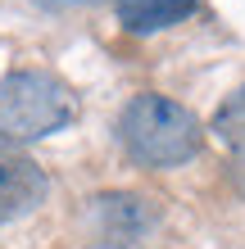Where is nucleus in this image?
I'll return each instance as SVG.
<instances>
[{
    "mask_svg": "<svg viewBox=\"0 0 245 249\" xmlns=\"http://www.w3.org/2000/svg\"><path fill=\"white\" fill-rule=\"evenodd\" d=\"M77 118L73 91L55 77V72L19 68L0 77V136L5 141H41Z\"/></svg>",
    "mask_w": 245,
    "mask_h": 249,
    "instance_id": "2",
    "label": "nucleus"
},
{
    "mask_svg": "<svg viewBox=\"0 0 245 249\" xmlns=\"http://www.w3.org/2000/svg\"><path fill=\"white\" fill-rule=\"evenodd\" d=\"M95 204H100V222H105V231H109L113 245H118V240H136L141 231L154 222L150 204L136 199V195H105V199H95Z\"/></svg>",
    "mask_w": 245,
    "mask_h": 249,
    "instance_id": "5",
    "label": "nucleus"
},
{
    "mask_svg": "<svg viewBox=\"0 0 245 249\" xmlns=\"http://www.w3.org/2000/svg\"><path fill=\"white\" fill-rule=\"evenodd\" d=\"M213 136H218L236 159H245V86L223 100V109L213 113Z\"/></svg>",
    "mask_w": 245,
    "mask_h": 249,
    "instance_id": "6",
    "label": "nucleus"
},
{
    "mask_svg": "<svg viewBox=\"0 0 245 249\" xmlns=\"http://www.w3.org/2000/svg\"><path fill=\"white\" fill-rule=\"evenodd\" d=\"M46 199V172L37 168V159H27L14 141L0 136V222L32 213Z\"/></svg>",
    "mask_w": 245,
    "mask_h": 249,
    "instance_id": "3",
    "label": "nucleus"
},
{
    "mask_svg": "<svg viewBox=\"0 0 245 249\" xmlns=\"http://www.w3.org/2000/svg\"><path fill=\"white\" fill-rule=\"evenodd\" d=\"M41 5H50V9H73V5H100V0H41Z\"/></svg>",
    "mask_w": 245,
    "mask_h": 249,
    "instance_id": "7",
    "label": "nucleus"
},
{
    "mask_svg": "<svg viewBox=\"0 0 245 249\" xmlns=\"http://www.w3.org/2000/svg\"><path fill=\"white\" fill-rule=\"evenodd\" d=\"M118 141L132 154V163L159 172V168H182L186 159H195L205 131L186 105L146 91V95H132L127 109L118 113Z\"/></svg>",
    "mask_w": 245,
    "mask_h": 249,
    "instance_id": "1",
    "label": "nucleus"
},
{
    "mask_svg": "<svg viewBox=\"0 0 245 249\" xmlns=\"http://www.w3.org/2000/svg\"><path fill=\"white\" fill-rule=\"evenodd\" d=\"M200 0H118V18L127 32H159L195 14Z\"/></svg>",
    "mask_w": 245,
    "mask_h": 249,
    "instance_id": "4",
    "label": "nucleus"
},
{
    "mask_svg": "<svg viewBox=\"0 0 245 249\" xmlns=\"http://www.w3.org/2000/svg\"><path fill=\"white\" fill-rule=\"evenodd\" d=\"M86 249H127V245H113V240H105V245H86Z\"/></svg>",
    "mask_w": 245,
    "mask_h": 249,
    "instance_id": "8",
    "label": "nucleus"
}]
</instances>
